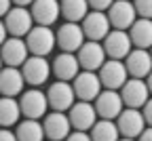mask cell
Wrapping results in <instances>:
<instances>
[{"label": "cell", "mask_w": 152, "mask_h": 141, "mask_svg": "<svg viewBox=\"0 0 152 141\" xmlns=\"http://www.w3.org/2000/svg\"><path fill=\"white\" fill-rule=\"evenodd\" d=\"M89 11L87 0H59V17L66 19V23H80Z\"/></svg>", "instance_id": "obj_24"}, {"label": "cell", "mask_w": 152, "mask_h": 141, "mask_svg": "<svg viewBox=\"0 0 152 141\" xmlns=\"http://www.w3.org/2000/svg\"><path fill=\"white\" fill-rule=\"evenodd\" d=\"M114 124H116V129H118V135L125 137V139H137L140 133L146 129L142 112L140 110H133V108H125L116 116Z\"/></svg>", "instance_id": "obj_13"}, {"label": "cell", "mask_w": 152, "mask_h": 141, "mask_svg": "<svg viewBox=\"0 0 152 141\" xmlns=\"http://www.w3.org/2000/svg\"><path fill=\"white\" fill-rule=\"evenodd\" d=\"M26 47H28V53L34 55V57L51 55L53 49H55V32H53V28L34 25L26 36Z\"/></svg>", "instance_id": "obj_3"}, {"label": "cell", "mask_w": 152, "mask_h": 141, "mask_svg": "<svg viewBox=\"0 0 152 141\" xmlns=\"http://www.w3.org/2000/svg\"><path fill=\"white\" fill-rule=\"evenodd\" d=\"M42 131H45L47 141H64L72 133L68 114L66 112H47V116L42 120Z\"/></svg>", "instance_id": "obj_16"}, {"label": "cell", "mask_w": 152, "mask_h": 141, "mask_svg": "<svg viewBox=\"0 0 152 141\" xmlns=\"http://www.w3.org/2000/svg\"><path fill=\"white\" fill-rule=\"evenodd\" d=\"M72 91H74V97L78 99V101H89L93 103L95 97H97L104 89H102V82L95 72H78L76 78L72 80Z\"/></svg>", "instance_id": "obj_6"}, {"label": "cell", "mask_w": 152, "mask_h": 141, "mask_svg": "<svg viewBox=\"0 0 152 141\" xmlns=\"http://www.w3.org/2000/svg\"><path fill=\"white\" fill-rule=\"evenodd\" d=\"M140 112H142V116H144V122H146V126H152V97H150L148 101L144 103V108H142Z\"/></svg>", "instance_id": "obj_30"}, {"label": "cell", "mask_w": 152, "mask_h": 141, "mask_svg": "<svg viewBox=\"0 0 152 141\" xmlns=\"http://www.w3.org/2000/svg\"><path fill=\"white\" fill-rule=\"evenodd\" d=\"M102 47H104V53L108 59H123L131 53V40H129V34L127 32H121V30H110L108 36L102 40Z\"/></svg>", "instance_id": "obj_18"}, {"label": "cell", "mask_w": 152, "mask_h": 141, "mask_svg": "<svg viewBox=\"0 0 152 141\" xmlns=\"http://www.w3.org/2000/svg\"><path fill=\"white\" fill-rule=\"evenodd\" d=\"M0 141H17L11 129H0Z\"/></svg>", "instance_id": "obj_32"}, {"label": "cell", "mask_w": 152, "mask_h": 141, "mask_svg": "<svg viewBox=\"0 0 152 141\" xmlns=\"http://www.w3.org/2000/svg\"><path fill=\"white\" fill-rule=\"evenodd\" d=\"M118 95L123 99V105L133 108V110H142L144 103L150 99L146 82L144 80H137V78H127V82L118 89Z\"/></svg>", "instance_id": "obj_9"}, {"label": "cell", "mask_w": 152, "mask_h": 141, "mask_svg": "<svg viewBox=\"0 0 152 141\" xmlns=\"http://www.w3.org/2000/svg\"><path fill=\"white\" fill-rule=\"evenodd\" d=\"M19 110H21V118L28 120H40L47 116L49 112V103H47V95L40 89H28L17 97Z\"/></svg>", "instance_id": "obj_1"}, {"label": "cell", "mask_w": 152, "mask_h": 141, "mask_svg": "<svg viewBox=\"0 0 152 141\" xmlns=\"http://www.w3.org/2000/svg\"><path fill=\"white\" fill-rule=\"evenodd\" d=\"M118 141H135V139H125V137H121Z\"/></svg>", "instance_id": "obj_38"}, {"label": "cell", "mask_w": 152, "mask_h": 141, "mask_svg": "<svg viewBox=\"0 0 152 141\" xmlns=\"http://www.w3.org/2000/svg\"><path fill=\"white\" fill-rule=\"evenodd\" d=\"M85 44V34L80 23H61L55 30V47H59L61 53H76Z\"/></svg>", "instance_id": "obj_8"}, {"label": "cell", "mask_w": 152, "mask_h": 141, "mask_svg": "<svg viewBox=\"0 0 152 141\" xmlns=\"http://www.w3.org/2000/svg\"><path fill=\"white\" fill-rule=\"evenodd\" d=\"M106 17L110 21V28L112 30H121V32H127L133 25V21L137 19L135 9H133V4L129 0H114L112 7L106 11Z\"/></svg>", "instance_id": "obj_12"}, {"label": "cell", "mask_w": 152, "mask_h": 141, "mask_svg": "<svg viewBox=\"0 0 152 141\" xmlns=\"http://www.w3.org/2000/svg\"><path fill=\"white\" fill-rule=\"evenodd\" d=\"M140 19H152V0H131Z\"/></svg>", "instance_id": "obj_28"}, {"label": "cell", "mask_w": 152, "mask_h": 141, "mask_svg": "<svg viewBox=\"0 0 152 141\" xmlns=\"http://www.w3.org/2000/svg\"><path fill=\"white\" fill-rule=\"evenodd\" d=\"M74 55L78 59V65H80L83 72H97L104 65V61L108 59L102 42H93V40H85V44Z\"/></svg>", "instance_id": "obj_11"}, {"label": "cell", "mask_w": 152, "mask_h": 141, "mask_svg": "<svg viewBox=\"0 0 152 141\" xmlns=\"http://www.w3.org/2000/svg\"><path fill=\"white\" fill-rule=\"evenodd\" d=\"M2 68H4V65H2V59H0V70H2Z\"/></svg>", "instance_id": "obj_40"}, {"label": "cell", "mask_w": 152, "mask_h": 141, "mask_svg": "<svg viewBox=\"0 0 152 141\" xmlns=\"http://www.w3.org/2000/svg\"><path fill=\"white\" fill-rule=\"evenodd\" d=\"M123 63H125V68H127L129 78L144 80V78L152 72L150 53H148V51H142V49H131V53L123 59Z\"/></svg>", "instance_id": "obj_21"}, {"label": "cell", "mask_w": 152, "mask_h": 141, "mask_svg": "<svg viewBox=\"0 0 152 141\" xmlns=\"http://www.w3.org/2000/svg\"><path fill=\"white\" fill-rule=\"evenodd\" d=\"M95 74H97L99 82H102V89H106V91H118L129 78L125 63L118 61V59H106L104 65Z\"/></svg>", "instance_id": "obj_4"}, {"label": "cell", "mask_w": 152, "mask_h": 141, "mask_svg": "<svg viewBox=\"0 0 152 141\" xmlns=\"http://www.w3.org/2000/svg\"><path fill=\"white\" fill-rule=\"evenodd\" d=\"M19 72H21L23 76V82L30 84V89H38L49 82L51 78V63L47 61V57H34L30 55L23 65L19 68Z\"/></svg>", "instance_id": "obj_2"}, {"label": "cell", "mask_w": 152, "mask_h": 141, "mask_svg": "<svg viewBox=\"0 0 152 141\" xmlns=\"http://www.w3.org/2000/svg\"><path fill=\"white\" fill-rule=\"evenodd\" d=\"M11 7H13V4H11V0H0V19H2V17L11 11Z\"/></svg>", "instance_id": "obj_34"}, {"label": "cell", "mask_w": 152, "mask_h": 141, "mask_svg": "<svg viewBox=\"0 0 152 141\" xmlns=\"http://www.w3.org/2000/svg\"><path fill=\"white\" fill-rule=\"evenodd\" d=\"M45 95H47V103H49L51 112H68L74 105V101H76L72 84L70 82H61V80L51 82L49 89L45 91Z\"/></svg>", "instance_id": "obj_5"}, {"label": "cell", "mask_w": 152, "mask_h": 141, "mask_svg": "<svg viewBox=\"0 0 152 141\" xmlns=\"http://www.w3.org/2000/svg\"><path fill=\"white\" fill-rule=\"evenodd\" d=\"M64 141H91L89 133H83V131H72Z\"/></svg>", "instance_id": "obj_31"}, {"label": "cell", "mask_w": 152, "mask_h": 141, "mask_svg": "<svg viewBox=\"0 0 152 141\" xmlns=\"http://www.w3.org/2000/svg\"><path fill=\"white\" fill-rule=\"evenodd\" d=\"M135 141H152V126H146V129L140 133V137H137Z\"/></svg>", "instance_id": "obj_33"}, {"label": "cell", "mask_w": 152, "mask_h": 141, "mask_svg": "<svg viewBox=\"0 0 152 141\" xmlns=\"http://www.w3.org/2000/svg\"><path fill=\"white\" fill-rule=\"evenodd\" d=\"M80 72L78 59L74 53H59L57 57H53L51 61V76H55L61 82H72L76 78V74Z\"/></svg>", "instance_id": "obj_20"}, {"label": "cell", "mask_w": 152, "mask_h": 141, "mask_svg": "<svg viewBox=\"0 0 152 141\" xmlns=\"http://www.w3.org/2000/svg\"><path fill=\"white\" fill-rule=\"evenodd\" d=\"M148 53H150V59H152V47H150V49H148Z\"/></svg>", "instance_id": "obj_39"}, {"label": "cell", "mask_w": 152, "mask_h": 141, "mask_svg": "<svg viewBox=\"0 0 152 141\" xmlns=\"http://www.w3.org/2000/svg\"><path fill=\"white\" fill-rule=\"evenodd\" d=\"M13 133L17 141H45L42 122H38V120H28V118L19 120Z\"/></svg>", "instance_id": "obj_25"}, {"label": "cell", "mask_w": 152, "mask_h": 141, "mask_svg": "<svg viewBox=\"0 0 152 141\" xmlns=\"http://www.w3.org/2000/svg\"><path fill=\"white\" fill-rule=\"evenodd\" d=\"M144 82H146V86H148V93H150V97H152V72L144 78Z\"/></svg>", "instance_id": "obj_37"}, {"label": "cell", "mask_w": 152, "mask_h": 141, "mask_svg": "<svg viewBox=\"0 0 152 141\" xmlns=\"http://www.w3.org/2000/svg\"><path fill=\"white\" fill-rule=\"evenodd\" d=\"M89 137H91V141H118L121 139L114 120H97L91 126Z\"/></svg>", "instance_id": "obj_27"}, {"label": "cell", "mask_w": 152, "mask_h": 141, "mask_svg": "<svg viewBox=\"0 0 152 141\" xmlns=\"http://www.w3.org/2000/svg\"><path fill=\"white\" fill-rule=\"evenodd\" d=\"M23 76L19 68H2L0 70V97H19L23 93Z\"/></svg>", "instance_id": "obj_22"}, {"label": "cell", "mask_w": 152, "mask_h": 141, "mask_svg": "<svg viewBox=\"0 0 152 141\" xmlns=\"http://www.w3.org/2000/svg\"><path fill=\"white\" fill-rule=\"evenodd\" d=\"M30 57L23 38H7L0 47V59L7 68H21L23 61Z\"/></svg>", "instance_id": "obj_19"}, {"label": "cell", "mask_w": 152, "mask_h": 141, "mask_svg": "<svg viewBox=\"0 0 152 141\" xmlns=\"http://www.w3.org/2000/svg\"><path fill=\"white\" fill-rule=\"evenodd\" d=\"M9 38V34H7V28H4V23H2V19H0V47H2V42Z\"/></svg>", "instance_id": "obj_35"}, {"label": "cell", "mask_w": 152, "mask_h": 141, "mask_svg": "<svg viewBox=\"0 0 152 141\" xmlns=\"http://www.w3.org/2000/svg\"><path fill=\"white\" fill-rule=\"evenodd\" d=\"M112 2L114 0H87V4H89L91 11H102V13H106L112 7Z\"/></svg>", "instance_id": "obj_29"}, {"label": "cell", "mask_w": 152, "mask_h": 141, "mask_svg": "<svg viewBox=\"0 0 152 141\" xmlns=\"http://www.w3.org/2000/svg\"><path fill=\"white\" fill-rule=\"evenodd\" d=\"M80 30L85 34V40H93V42H102L110 32V21L106 13L102 11H89L85 19L80 21Z\"/></svg>", "instance_id": "obj_14"}, {"label": "cell", "mask_w": 152, "mask_h": 141, "mask_svg": "<svg viewBox=\"0 0 152 141\" xmlns=\"http://www.w3.org/2000/svg\"><path fill=\"white\" fill-rule=\"evenodd\" d=\"M129 2H131V0H129Z\"/></svg>", "instance_id": "obj_41"}, {"label": "cell", "mask_w": 152, "mask_h": 141, "mask_svg": "<svg viewBox=\"0 0 152 141\" xmlns=\"http://www.w3.org/2000/svg\"><path fill=\"white\" fill-rule=\"evenodd\" d=\"M66 114H68L72 131L89 133L91 126L97 122V114H95V110H93V103H89V101H74V105Z\"/></svg>", "instance_id": "obj_15"}, {"label": "cell", "mask_w": 152, "mask_h": 141, "mask_svg": "<svg viewBox=\"0 0 152 141\" xmlns=\"http://www.w3.org/2000/svg\"><path fill=\"white\" fill-rule=\"evenodd\" d=\"M2 23L11 38H26L28 32L34 28L32 15L26 7H11V11L2 17Z\"/></svg>", "instance_id": "obj_7"}, {"label": "cell", "mask_w": 152, "mask_h": 141, "mask_svg": "<svg viewBox=\"0 0 152 141\" xmlns=\"http://www.w3.org/2000/svg\"><path fill=\"white\" fill-rule=\"evenodd\" d=\"M129 40H131V47L133 49H142L148 51L152 47V19H135L133 25L127 30Z\"/></svg>", "instance_id": "obj_23"}, {"label": "cell", "mask_w": 152, "mask_h": 141, "mask_svg": "<svg viewBox=\"0 0 152 141\" xmlns=\"http://www.w3.org/2000/svg\"><path fill=\"white\" fill-rule=\"evenodd\" d=\"M32 2H34V0H11V4H13V7H26V9H28Z\"/></svg>", "instance_id": "obj_36"}, {"label": "cell", "mask_w": 152, "mask_h": 141, "mask_svg": "<svg viewBox=\"0 0 152 141\" xmlns=\"http://www.w3.org/2000/svg\"><path fill=\"white\" fill-rule=\"evenodd\" d=\"M28 11L34 25L53 28V23H57L59 19V0H34Z\"/></svg>", "instance_id": "obj_17"}, {"label": "cell", "mask_w": 152, "mask_h": 141, "mask_svg": "<svg viewBox=\"0 0 152 141\" xmlns=\"http://www.w3.org/2000/svg\"><path fill=\"white\" fill-rule=\"evenodd\" d=\"M93 110L99 120H116V116L125 110L118 91H102L93 101Z\"/></svg>", "instance_id": "obj_10"}, {"label": "cell", "mask_w": 152, "mask_h": 141, "mask_svg": "<svg viewBox=\"0 0 152 141\" xmlns=\"http://www.w3.org/2000/svg\"><path fill=\"white\" fill-rule=\"evenodd\" d=\"M21 120V110L15 97H0V129H11Z\"/></svg>", "instance_id": "obj_26"}]
</instances>
